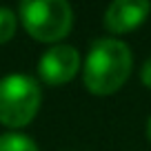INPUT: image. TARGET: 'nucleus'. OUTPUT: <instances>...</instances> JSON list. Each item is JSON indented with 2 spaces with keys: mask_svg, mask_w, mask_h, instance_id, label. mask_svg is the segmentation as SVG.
I'll return each mask as SVG.
<instances>
[{
  "mask_svg": "<svg viewBox=\"0 0 151 151\" xmlns=\"http://www.w3.org/2000/svg\"><path fill=\"white\" fill-rule=\"evenodd\" d=\"M131 51L122 40L100 38L89 47L82 80L96 96H111L127 82L131 73Z\"/></svg>",
  "mask_w": 151,
  "mask_h": 151,
  "instance_id": "nucleus-1",
  "label": "nucleus"
},
{
  "mask_svg": "<svg viewBox=\"0 0 151 151\" xmlns=\"http://www.w3.org/2000/svg\"><path fill=\"white\" fill-rule=\"evenodd\" d=\"M20 20L33 40L58 42L71 31L73 11L65 0H27L20 2Z\"/></svg>",
  "mask_w": 151,
  "mask_h": 151,
  "instance_id": "nucleus-2",
  "label": "nucleus"
},
{
  "mask_svg": "<svg viewBox=\"0 0 151 151\" xmlns=\"http://www.w3.org/2000/svg\"><path fill=\"white\" fill-rule=\"evenodd\" d=\"M40 87L33 78L14 73L0 80V124L20 129L36 118L40 109Z\"/></svg>",
  "mask_w": 151,
  "mask_h": 151,
  "instance_id": "nucleus-3",
  "label": "nucleus"
},
{
  "mask_svg": "<svg viewBox=\"0 0 151 151\" xmlns=\"http://www.w3.org/2000/svg\"><path fill=\"white\" fill-rule=\"evenodd\" d=\"M80 69V53L76 47L58 45L45 51V56L38 60V71L47 85H65L78 73Z\"/></svg>",
  "mask_w": 151,
  "mask_h": 151,
  "instance_id": "nucleus-4",
  "label": "nucleus"
},
{
  "mask_svg": "<svg viewBox=\"0 0 151 151\" xmlns=\"http://www.w3.org/2000/svg\"><path fill=\"white\" fill-rule=\"evenodd\" d=\"M149 9L151 5L147 0H116L104 11V29L116 36L127 33L138 24H142Z\"/></svg>",
  "mask_w": 151,
  "mask_h": 151,
  "instance_id": "nucleus-5",
  "label": "nucleus"
},
{
  "mask_svg": "<svg viewBox=\"0 0 151 151\" xmlns=\"http://www.w3.org/2000/svg\"><path fill=\"white\" fill-rule=\"evenodd\" d=\"M0 151H38L36 142L22 133H2L0 136Z\"/></svg>",
  "mask_w": 151,
  "mask_h": 151,
  "instance_id": "nucleus-6",
  "label": "nucleus"
},
{
  "mask_svg": "<svg viewBox=\"0 0 151 151\" xmlns=\"http://www.w3.org/2000/svg\"><path fill=\"white\" fill-rule=\"evenodd\" d=\"M16 27H18V18L11 9L7 7H0V45L9 42L16 33Z\"/></svg>",
  "mask_w": 151,
  "mask_h": 151,
  "instance_id": "nucleus-7",
  "label": "nucleus"
},
{
  "mask_svg": "<svg viewBox=\"0 0 151 151\" xmlns=\"http://www.w3.org/2000/svg\"><path fill=\"white\" fill-rule=\"evenodd\" d=\"M140 80H142V85H147L151 89V58L142 65V69H140Z\"/></svg>",
  "mask_w": 151,
  "mask_h": 151,
  "instance_id": "nucleus-8",
  "label": "nucleus"
},
{
  "mask_svg": "<svg viewBox=\"0 0 151 151\" xmlns=\"http://www.w3.org/2000/svg\"><path fill=\"white\" fill-rule=\"evenodd\" d=\"M147 138H149V142H151V118H149V122H147Z\"/></svg>",
  "mask_w": 151,
  "mask_h": 151,
  "instance_id": "nucleus-9",
  "label": "nucleus"
}]
</instances>
